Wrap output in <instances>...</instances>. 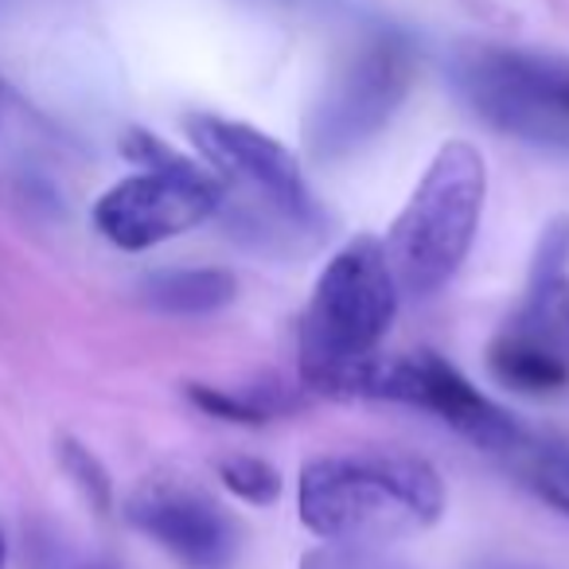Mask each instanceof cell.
Instances as JSON below:
<instances>
[{
	"label": "cell",
	"mask_w": 569,
	"mask_h": 569,
	"mask_svg": "<svg viewBox=\"0 0 569 569\" xmlns=\"http://www.w3.org/2000/svg\"><path fill=\"white\" fill-rule=\"evenodd\" d=\"M398 312V281L382 242L371 234L348 242L309 297L301 317V382L320 395L371 398L382 367V340Z\"/></svg>",
	"instance_id": "1"
},
{
	"label": "cell",
	"mask_w": 569,
	"mask_h": 569,
	"mask_svg": "<svg viewBox=\"0 0 569 569\" xmlns=\"http://www.w3.org/2000/svg\"><path fill=\"white\" fill-rule=\"evenodd\" d=\"M297 507L325 542H398L441 519L445 483L429 460L410 452H328L305 460Z\"/></svg>",
	"instance_id": "2"
},
{
	"label": "cell",
	"mask_w": 569,
	"mask_h": 569,
	"mask_svg": "<svg viewBox=\"0 0 569 569\" xmlns=\"http://www.w3.org/2000/svg\"><path fill=\"white\" fill-rule=\"evenodd\" d=\"M483 196L488 164L480 149L468 141H445L382 242L398 293L429 297L452 281L476 242Z\"/></svg>",
	"instance_id": "3"
},
{
	"label": "cell",
	"mask_w": 569,
	"mask_h": 569,
	"mask_svg": "<svg viewBox=\"0 0 569 569\" xmlns=\"http://www.w3.org/2000/svg\"><path fill=\"white\" fill-rule=\"evenodd\" d=\"M126 157L144 172L113 183L94 203V227L121 250H149L207 222L222 207V183L191 160L176 157L152 133L126 137Z\"/></svg>",
	"instance_id": "4"
},
{
	"label": "cell",
	"mask_w": 569,
	"mask_h": 569,
	"mask_svg": "<svg viewBox=\"0 0 569 569\" xmlns=\"http://www.w3.org/2000/svg\"><path fill=\"white\" fill-rule=\"evenodd\" d=\"M460 90L499 133L569 149V56L483 48L460 63Z\"/></svg>",
	"instance_id": "5"
},
{
	"label": "cell",
	"mask_w": 569,
	"mask_h": 569,
	"mask_svg": "<svg viewBox=\"0 0 569 569\" xmlns=\"http://www.w3.org/2000/svg\"><path fill=\"white\" fill-rule=\"evenodd\" d=\"M188 137L199 157L214 168L222 191L234 188L246 207L269 214V219H281L284 227L309 230L320 222L301 164L281 141L246 121L211 118V113H191Z\"/></svg>",
	"instance_id": "6"
},
{
	"label": "cell",
	"mask_w": 569,
	"mask_h": 569,
	"mask_svg": "<svg viewBox=\"0 0 569 569\" xmlns=\"http://www.w3.org/2000/svg\"><path fill=\"white\" fill-rule=\"evenodd\" d=\"M413 59L398 40H375L325 90L309 121V144L320 160L348 157L367 144L402 106Z\"/></svg>",
	"instance_id": "7"
},
{
	"label": "cell",
	"mask_w": 569,
	"mask_h": 569,
	"mask_svg": "<svg viewBox=\"0 0 569 569\" xmlns=\"http://www.w3.org/2000/svg\"><path fill=\"white\" fill-rule=\"evenodd\" d=\"M371 398L421 406V410L437 413L445 426L457 429L465 441H472L476 449H488V452H511L527 437L503 406H496L488 395H480V387H472L437 351L382 359Z\"/></svg>",
	"instance_id": "8"
},
{
	"label": "cell",
	"mask_w": 569,
	"mask_h": 569,
	"mask_svg": "<svg viewBox=\"0 0 569 569\" xmlns=\"http://www.w3.org/2000/svg\"><path fill=\"white\" fill-rule=\"evenodd\" d=\"M129 522L168 550L183 569H230L238 535L219 503L188 483H149L129 503Z\"/></svg>",
	"instance_id": "9"
},
{
	"label": "cell",
	"mask_w": 569,
	"mask_h": 569,
	"mask_svg": "<svg viewBox=\"0 0 569 569\" xmlns=\"http://www.w3.org/2000/svg\"><path fill=\"white\" fill-rule=\"evenodd\" d=\"M488 367L507 390L527 398H550L569 387V348L519 317L491 340Z\"/></svg>",
	"instance_id": "10"
},
{
	"label": "cell",
	"mask_w": 569,
	"mask_h": 569,
	"mask_svg": "<svg viewBox=\"0 0 569 569\" xmlns=\"http://www.w3.org/2000/svg\"><path fill=\"white\" fill-rule=\"evenodd\" d=\"M234 297V277L222 269H168L144 284V301L164 317H211Z\"/></svg>",
	"instance_id": "11"
},
{
	"label": "cell",
	"mask_w": 569,
	"mask_h": 569,
	"mask_svg": "<svg viewBox=\"0 0 569 569\" xmlns=\"http://www.w3.org/2000/svg\"><path fill=\"white\" fill-rule=\"evenodd\" d=\"M515 472L522 476L530 491L553 511L569 515V445L558 441H530L522 437L511 449Z\"/></svg>",
	"instance_id": "12"
},
{
	"label": "cell",
	"mask_w": 569,
	"mask_h": 569,
	"mask_svg": "<svg viewBox=\"0 0 569 569\" xmlns=\"http://www.w3.org/2000/svg\"><path fill=\"white\" fill-rule=\"evenodd\" d=\"M191 402L199 410H207L211 418L222 421H242V426H258V421H269L277 410L284 406V398H273V390H261V395H250V390H219V387H191L188 390Z\"/></svg>",
	"instance_id": "13"
},
{
	"label": "cell",
	"mask_w": 569,
	"mask_h": 569,
	"mask_svg": "<svg viewBox=\"0 0 569 569\" xmlns=\"http://www.w3.org/2000/svg\"><path fill=\"white\" fill-rule=\"evenodd\" d=\"M219 480L234 491L238 499L253 507H269L281 496V472L258 457H227L219 460Z\"/></svg>",
	"instance_id": "14"
},
{
	"label": "cell",
	"mask_w": 569,
	"mask_h": 569,
	"mask_svg": "<svg viewBox=\"0 0 569 569\" xmlns=\"http://www.w3.org/2000/svg\"><path fill=\"white\" fill-rule=\"evenodd\" d=\"M59 460H63L67 476L82 488V496H87L98 511H110V476H106L102 460H98L90 449H82L79 441L59 445Z\"/></svg>",
	"instance_id": "15"
},
{
	"label": "cell",
	"mask_w": 569,
	"mask_h": 569,
	"mask_svg": "<svg viewBox=\"0 0 569 569\" xmlns=\"http://www.w3.org/2000/svg\"><path fill=\"white\" fill-rule=\"evenodd\" d=\"M566 261H569V222H553L550 230H542L530 281H538V277H561L566 273Z\"/></svg>",
	"instance_id": "16"
},
{
	"label": "cell",
	"mask_w": 569,
	"mask_h": 569,
	"mask_svg": "<svg viewBox=\"0 0 569 569\" xmlns=\"http://www.w3.org/2000/svg\"><path fill=\"white\" fill-rule=\"evenodd\" d=\"M4 558H9V550H4V535H0V569H4Z\"/></svg>",
	"instance_id": "17"
}]
</instances>
